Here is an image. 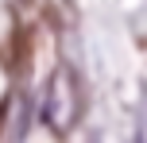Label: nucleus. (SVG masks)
<instances>
[{
	"label": "nucleus",
	"instance_id": "obj_1",
	"mask_svg": "<svg viewBox=\"0 0 147 143\" xmlns=\"http://www.w3.org/2000/svg\"><path fill=\"white\" fill-rule=\"evenodd\" d=\"M85 112V89H81V77L70 62H62L51 77H47L43 89V124L58 136H66L74 124Z\"/></svg>",
	"mask_w": 147,
	"mask_h": 143
},
{
	"label": "nucleus",
	"instance_id": "obj_2",
	"mask_svg": "<svg viewBox=\"0 0 147 143\" xmlns=\"http://www.w3.org/2000/svg\"><path fill=\"white\" fill-rule=\"evenodd\" d=\"M132 143H147V112L136 120V132H132Z\"/></svg>",
	"mask_w": 147,
	"mask_h": 143
}]
</instances>
